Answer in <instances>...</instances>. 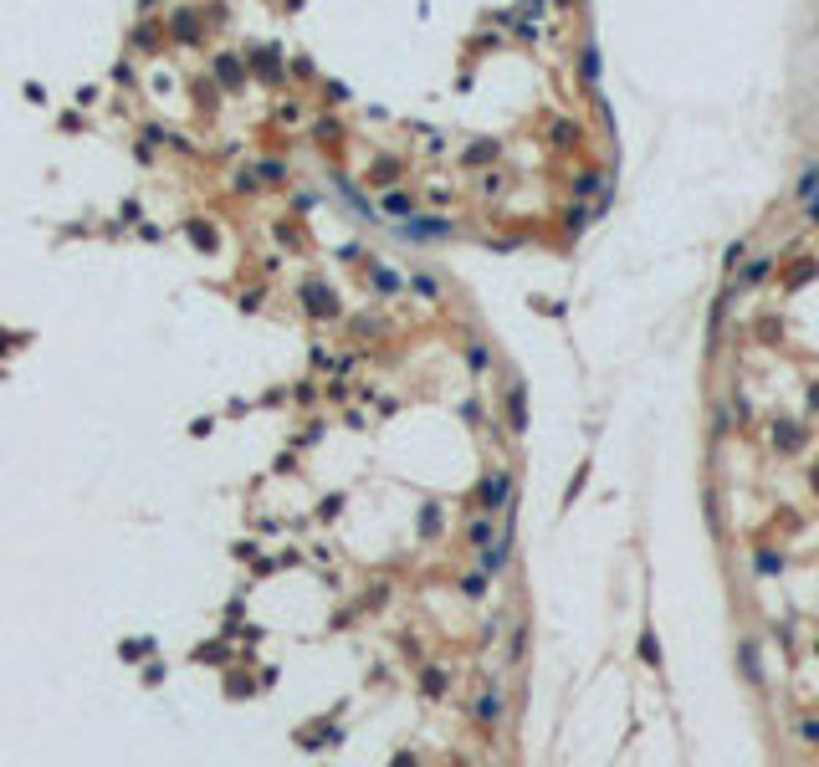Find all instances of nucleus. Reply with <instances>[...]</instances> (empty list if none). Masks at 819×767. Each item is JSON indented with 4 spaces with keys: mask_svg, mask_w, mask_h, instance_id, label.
I'll list each match as a JSON object with an SVG mask.
<instances>
[{
    "mask_svg": "<svg viewBox=\"0 0 819 767\" xmlns=\"http://www.w3.org/2000/svg\"><path fill=\"white\" fill-rule=\"evenodd\" d=\"M507 496H512V481H507V471H492V476L482 481V491H477V507H482V512H497Z\"/></svg>",
    "mask_w": 819,
    "mask_h": 767,
    "instance_id": "obj_1",
    "label": "nucleus"
},
{
    "mask_svg": "<svg viewBox=\"0 0 819 767\" xmlns=\"http://www.w3.org/2000/svg\"><path fill=\"white\" fill-rule=\"evenodd\" d=\"M405 240H446V235H456V226L451 221H415V226H400Z\"/></svg>",
    "mask_w": 819,
    "mask_h": 767,
    "instance_id": "obj_2",
    "label": "nucleus"
},
{
    "mask_svg": "<svg viewBox=\"0 0 819 767\" xmlns=\"http://www.w3.org/2000/svg\"><path fill=\"white\" fill-rule=\"evenodd\" d=\"M507 420H512V425H507L512 435H523V430H528V389H523V384H512V389H507Z\"/></svg>",
    "mask_w": 819,
    "mask_h": 767,
    "instance_id": "obj_3",
    "label": "nucleus"
},
{
    "mask_svg": "<svg viewBox=\"0 0 819 767\" xmlns=\"http://www.w3.org/2000/svg\"><path fill=\"white\" fill-rule=\"evenodd\" d=\"M477 721H482V727H497V721H502V691H497V686H487V691H482V701H477Z\"/></svg>",
    "mask_w": 819,
    "mask_h": 767,
    "instance_id": "obj_4",
    "label": "nucleus"
},
{
    "mask_svg": "<svg viewBox=\"0 0 819 767\" xmlns=\"http://www.w3.org/2000/svg\"><path fill=\"white\" fill-rule=\"evenodd\" d=\"M574 194H579V200H589V194H610V180H605V174H579Z\"/></svg>",
    "mask_w": 819,
    "mask_h": 767,
    "instance_id": "obj_5",
    "label": "nucleus"
},
{
    "mask_svg": "<svg viewBox=\"0 0 819 767\" xmlns=\"http://www.w3.org/2000/svg\"><path fill=\"white\" fill-rule=\"evenodd\" d=\"M502 568H507V537L487 542V553H482V573H502Z\"/></svg>",
    "mask_w": 819,
    "mask_h": 767,
    "instance_id": "obj_6",
    "label": "nucleus"
},
{
    "mask_svg": "<svg viewBox=\"0 0 819 767\" xmlns=\"http://www.w3.org/2000/svg\"><path fill=\"white\" fill-rule=\"evenodd\" d=\"M773 445H779V450H799V445H804V430L784 420L779 430H773Z\"/></svg>",
    "mask_w": 819,
    "mask_h": 767,
    "instance_id": "obj_7",
    "label": "nucleus"
},
{
    "mask_svg": "<svg viewBox=\"0 0 819 767\" xmlns=\"http://www.w3.org/2000/svg\"><path fill=\"white\" fill-rule=\"evenodd\" d=\"M794 194H799V200H814V194H819V164H809V169H804V180L794 185Z\"/></svg>",
    "mask_w": 819,
    "mask_h": 767,
    "instance_id": "obj_8",
    "label": "nucleus"
},
{
    "mask_svg": "<svg viewBox=\"0 0 819 767\" xmlns=\"http://www.w3.org/2000/svg\"><path fill=\"white\" fill-rule=\"evenodd\" d=\"M773 271V256H758V261H753V267L743 271V287H758V281Z\"/></svg>",
    "mask_w": 819,
    "mask_h": 767,
    "instance_id": "obj_9",
    "label": "nucleus"
},
{
    "mask_svg": "<svg viewBox=\"0 0 819 767\" xmlns=\"http://www.w3.org/2000/svg\"><path fill=\"white\" fill-rule=\"evenodd\" d=\"M814 271H819L814 261H799V267H794V271L784 276V287H789V292H794V287H804V281H814Z\"/></svg>",
    "mask_w": 819,
    "mask_h": 767,
    "instance_id": "obj_10",
    "label": "nucleus"
},
{
    "mask_svg": "<svg viewBox=\"0 0 819 767\" xmlns=\"http://www.w3.org/2000/svg\"><path fill=\"white\" fill-rule=\"evenodd\" d=\"M738 660H743V675H748L753 686H758V681H763V670H758V650H753V645H743V655H738Z\"/></svg>",
    "mask_w": 819,
    "mask_h": 767,
    "instance_id": "obj_11",
    "label": "nucleus"
},
{
    "mask_svg": "<svg viewBox=\"0 0 819 767\" xmlns=\"http://www.w3.org/2000/svg\"><path fill=\"white\" fill-rule=\"evenodd\" d=\"M308 297H313V302H308V307H313V312H318V317H328V312H333V297H328V292H323V287H308Z\"/></svg>",
    "mask_w": 819,
    "mask_h": 767,
    "instance_id": "obj_12",
    "label": "nucleus"
},
{
    "mask_svg": "<svg viewBox=\"0 0 819 767\" xmlns=\"http://www.w3.org/2000/svg\"><path fill=\"white\" fill-rule=\"evenodd\" d=\"M461 594H466V599H482V594H487V573H471V578H461Z\"/></svg>",
    "mask_w": 819,
    "mask_h": 767,
    "instance_id": "obj_13",
    "label": "nucleus"
},
{
    "mask_svg": "<svg viewBox=\"0 0 819 767\" xmlns=\"http://www.w3.org/2000/svg\"><path fill=\"white\" fill-rule=\"evenodd\" d=\"M420 686H425V696H441V691H446V670H436V665H430Z\"/></svg>",
    "mask_w": 819,
    "mask_h": 767,
    "instance_id": "obj_14",
    "label": "nucleus"
},
{
    "mask_svg": "<svg viewBox=\"0 0 819 767\" xmlns=\"http://www.w3.org/2000/svg\"><path fill=\"white\" fill-rule=\"evenodd\" d=\"M487 159H497V144H477V148H466V164H487Z\"/></svg>",
    "mask_w": 819,
    "mask_h": 767,
    "instance_id": "obj_15",
    "label": "nucleus"
},
{
    "mask_svg": "<svg viewBox=\"0 0 819 767\" xmlns=\"http://www.w3.org/2000/svg\"><path fill=\"white\" fill-rule=\"evenodd\" d=\"M640 660H645V665H661V645H656V634H645V640H640Z\"/></svg>",
    "mask_w": 819,
    "mask_h": 767,
    "instance_id": "obj_16",
    "label": "nucleus"
},
{
    "mask_svg": "<svg viewBox=\"0 0 819 767\" xmlns=\"http://www.w3.org/2000/svg\"><path fill=\"white\" fill-rule=\"evenodd\" d=\"M574 139H579V128H574V123H558V128H553V144H558V148H569Z\"/></svg>",
    "mask_w": 819,
    "mask_h": 767,
    "instance_id": "obj_17",
    "label": "nucleus"
},
{
    "mask_svg": "<svg viewBox=\"0 0 819 767\" xmlns=\"http://www.w3.org/2000/svg\"><path fill=\"white\" fill-rule=\"evenodd\" d=\"M420 532L430 537V532H441V512L436 507H425V517H420Z\"/></svg>",
    "mask_w": 819,
    "mask_h": 767,
    "instance_id": "obj_18",
    "label": "nucleus"
},
{
    "mask_svg": "<svg viewBox=\"0 0 819 767\" xmlns=\"http://www.w3.org/2000/svg\"><path fill=\"white\" fill-rule=\"evenodd\" d=\"M466 537H471V542H487V537H492V527H487V517H482V522H471V527H466Z\"/></svg>",
    "mask_w": 819,
    "mask_h": 767,
    "instance_id": "obj_19",
    "label": "nucleus"
},
{
    "mask_svg": "<svg viewBox=\"0 0 819 767\" xmlns=\"http://www.w3.org/2000/svg\"><path fill=\"white\" fill-rule=\"evenodd\" d=\"M758 568H763V573H779L784 558H779V553H758Z\"/></svg>",
    "mask_w": 819,
    "mask_h": 767,
    "instance_id": "obj_20",
    "label": "nucleus"
},
{
    "mask_svg": "<svg viewBox=\"0 0 819 767\" xmlns=\"http://www.w3.org/2000/svg\"><path fill=\"white\" fill-rule=\"evenodd\" d=\"M799 737L804 742H819V721H799Z\"/></svg>",
    "mask_w": 819,
    "mask_h": 767,
    "instance_id": "obj_21",
    "label": "nucleus"
},
{
    "mask_svg": "<svg viewBox=\"0 0 819 767\" xmlns=\"http://www.w3.org/2000/svg\"><path fill=\"white\" fill-rule=\"evenodd\" d=\"M584 77H589V82H594V77H599V62H594V47H589V52H584Z\"/></svg>",
    "mask_w": 819,
    "mask_h": 767,
    "instance_id": "obj_22",
    "label": "nucleus"
},
{
    "mask_svg": "<svg viewBox=\"0 0 819 767\" xmlns=\"http://www.w3.org/2000/svg\"><path fill=\"white\" fill-rule=\"evenodd\" d=\"M809 221L819 226V194H814V200H809Z\"/></svg>",
    "mask_w": 819,
    "mask_h": 767,
    "instance_id": "obj_23",
    "label": "nucleus"
},
{
    "mask_svg": "<svg viewBox=\"0 0 819 767\" xmlns=\"http://www.w3.org/2000/svg\"><path fill=\"white\" fill-rule=\"evenodd\" d=\"M395 767H415V757H410V752H405V757H400V762H395Z\"/></svg>",
    "mask_w": 819,
    "mask_h": 767,
    "instance_id": "obj_24",
    "label": "nucleus"
},
{
    "mask_svg": "<svg viewBox=\"0 0 819 767\" xmlns=\"http://www.w3.org/2000/svg\"><path fill=\"white\" fill-rule=\"evenodd\" d=\"M809 399H814V409H819V384H809Z\"/></svg>",
    "mask_w": 819,
    "mask_h": 767,
    "instance_id": "obj_25",
    "label": "nucleus"
}]
</instances>
